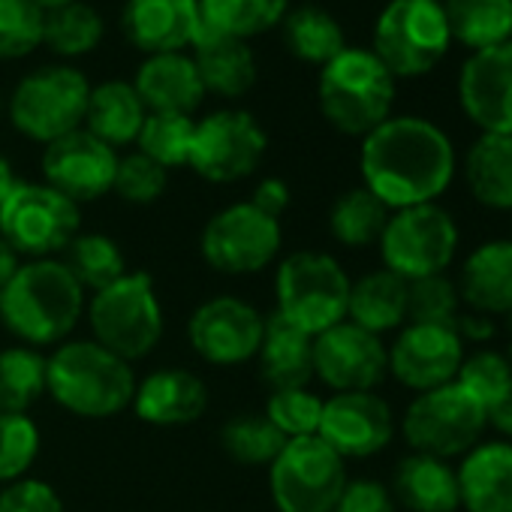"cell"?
I'll use <instances>...</instances> for the list:
<instances>
[{
	"label": "cell",
	"instance_id": "1",
	"mask_svg": "<svg viewBox=\"0 0 512 512\" xmlns=\"http://www.w3.org/2000/svg\"><path fill=\"white\" fill-rule=\"evenodd\" d=\"M458 154L449 133L422 115H392L362 139L359 172L389 211L437 202L455 178Z\"/></svg>",
	"mask_w": 512,
	"mask_h": 512
},
{
	"label": "cell",
	"instance_id": "2",
	"mask_svg": "<svg viewBox=\"0 0 512 512\" xmlns=\"http://www.w3.org/2000/svg\"><path fill=\"white\" fill-rule=\"evenodd\" d=\"M85 314V290L58 260H28L0 293V323L25 347L64 344Z\"/></svg>",
	"mask_w": 512,
	"mask_h": 512
},
{
	"label": "cell",
	"instance_id": "3",
	"mask_svg": "<svg viewBox=\"0 0 512 512\" xmlns=\"http://www.w3.org/2000/svg\"><path fill=\"white\" fill-rule=\"evenodd\" d=\"M46 392L73 416L112 419L133 404V365L91 341H64L46 356Z\"/></svg>",
	"mask_w": 512,
	"mask_h": 512
},
{
	"label": "cell",
	"instance_id": "4",
	"mask_svg": "<svg viewBox=\"0 0 512 512\" xmlns=\"http://www.w3.org/2000/svg\"><path fill=\"white\" fill-rule=\"evenodd\" d=\"M398 79L368 46H347L338 58L320 67L317 106L332 130L365 139L395 115Z\"/></svg>",
	"mask_w": 512,
	"mask_h": 512
},
{
	"label": "cell",
	"instance_id": "5",
	"mask_svg": "<svg viewBox=\"0 0 512 512\" xmlns=\"http://www.w3.org/2000/svg\"><path fill=\"white\" fill-rule=\"evenodd\" d=\"M398 82L434 73L455 49L440 0H386L368 46Z\"/></svg>",
	"mask_w": 512,
	"mask_h": 512
},
{
	"label": "cell",
	"instance_id": "6",
	"mask_svg": "<svg viewBox=\"0 0 512 512\" xmlns=\"http://www.w3.org/2000/svg\"><path fill=\"white\" fill-rule=\"evenodd\" d=\"M91 82L73 64H46L16 82L7 97V118L16 133L43 148L85 124Z\"/></svg>",
	"mask_w": 512,
	"mask_h": 512
},
{
	"label": "cell",
	"instance_id": "7",
	"mask_svg": "<svg viewBox=\"0 0 512 512\" xmlns=\"http://www.w3.org/2000/svg\"><path fill=\"white\" fill-rule=\"evenodd\" d=\"M350 278L341 263L320 250H296L275 278V314L305 335L317 338L347 320Z\"/></svg>",
	"mask_w": 512,
	"mask_h": 512
},
{
	"label": "cell",
	"instance_id": "8",
	"mask_svg": "<svg viewBox=\"0 0 512 512\" xmlns=\"http://www.w3.org/2000/svg\"><path fill=\"white\" fill-rule=\"evenodd\" d=\"M88 323L94 341L124 362H139L154 353L166 323L151 275L127 272L106 290L94 293L88 302Z\"/></svg>",
	"mask_w": 512,
	"mask_h": 512
},
{
	"label": "cell",
	"instance_id": "9",
	"mask_svg": "<svg viewBox=\"0 0 512 512\" xmlns=\"http://www.w3.org/2000/svg\"><path fill=\"white\" fill-rule=\"evenodd\" d=\"M79 229V205L46 181H19L0 202V238L22 260H55Z\"/></svg>",
	"mask_w": 512,
	"mask_h": 512
},
{
	"label": "cell",
	"instance_id": "10",
	"mask_svg": "<svg viewBox=\"0 0 512 512\" xmlns=\"http://www.w3.org/2000/svg\"><path fill=\"white\" fill-rule=\"evenodd\" d=\"M383 269L410 281L443 275L458 250V226L455 217L437 205H410L389 214V223L380 235Z\"/></svg>",
	"mask_w": 512,
	"mask_h": 512
},
{
	"label": "cell",
	"instance_id": "11",
	"mask_svg": "<svg viewBox=\"0 0 512 512\" xmlns=\"http://www.w3.org/2000/svg\"><path fill=\"white\" fill-rule=\"evenodd\" d=\"M344 458L317 434L293 437L269 467L278 512H332L347 488Z\"/></svg>",
	"mask_w": 512,
	"mask_h": 512
},
{
	"label": "cell",
	"instance_id": "12",
	"mask_svg": "<svg viewBox=\"0 0 512 512\" xmlns=\"http://www.w3.org/2000/svg\"><path fill=\"white\" fill-rule=\"evenodd\" d=\"M284 244L281 220L263 214L250 202L220 208L199 235V250L208 269L220 275H256L275 263Z\"/></svg>",
	"mask_w": 512,
	"mask_h": 512
},
{
	"label": "cell",
	"instance_id": "13",
	"mask_svg": "<svg viewBox=\"0 0 512 512\" xmlns=\"http://www.w3.org/2000/svg\"><path fill=\"white\" fill-rule=\"evenodd\" d=\"M485 425L488 413L455 380L419 392L401 419V431L410 449L443 461L452 455H467L479 443Z\"/></svg>",
	"mask_w": 512,
	"mask_h": 512
},
{
	"label": "cell",
	"instance_id": "14",
	"mask_svg": "<svg viewBox=\"0 0 512 512\" xmlns=\"http://www.w3.org/2000/svg\"><path fill=\"white\" fill-rule=\"evenodd\" d=\"M269 148L263 124L244 109H217L196 121L190 169L211 184H235L260 169Z\"/></svg>",
	"mask_w": 512,
	"mask_h": 512
},
{
	"label": "cell",
	"instance_id": "15",
	"mask_svg": "<svg viewBox=\"0 0 512 512\" xmlns=\"http://www.w3.org/2000/svg\"><path fill=\"white\" fill-rule=\"evenodd\" d=\"M263 329H266V314H260L250 302L235 296H217L202 302L190 314L187 341L202 362L232 368L247 359H256Z\"/></svg>",
	"mask_w": 512,
	"mask_h": 512
},
{
	"label": "cell",
	"instance_id": "16",
	"mask_svg": "<svg viewBox=\"0 0 512 512\" xmlns=\"http://www.w3.org/2000/svg\"><path fill=\"white\" fill-rule=\"evenodd\" d=\"M455 97L479 133L512 136V43L470 52L458 67Z\"/></svg>",
	"mask_w": 512,
	"mask_h": 512
},
{
	"label": "cell",
	"instance_id": "17",
	"mask_svg": "<svg viewBox=\"0 0 512 512\" xmlns=\"http://www.w3.org/2000/svg\"><path fill=\"white\" fill-rule=\"evenodd\" d=\"M389 374V347L380 335L344 320L314 338V377L335 392H371Z\"/></svg>",
	"mask_w": 512,
	"mask_h": 512
},
{
	"label": "cell",
	"instance_id": "18",
	"mask_svg": "<svg viewBox=\"0 0 512 512\" xmlns=\"http://www.w3.org/2000/svg\"><path fill=\"white\" fill-rule=\"evenodd\" d=\"M118 151L91 136L85 127L61 136L58 142L43 148V181L73 199L76 205L103 199L112 193L118 172Z\"/></svg>",
	"mask_w": 512,
	"mask_h": 512
},
{
	"label": "cell",
	"instance_id": "19",
	"mask_svg": "<svg viewBox=\"0 0 512 512\" xmlns=\"http://www.w3.org/2000/svg\"><path fill=\"white\" fill-rule=\"evenodd\" d=\"M317 437L344 461L371 458L392 443L395 416L377 392H335L323 401Z\"/></svg>",
	"mask_w": 512,
	"mask_h": 512
},
{
	"label": "cell",
	"instance_id": "20",
	"mask_svg": "<svg viewBox=\"0 0 512 512\" xmlns=\"http://www.w3.org/2000/svg\"><path fill=\"white\" fill-rule=\"evenodd\" d=\"M461 362L464 341L455 326L407 323L389 347V374L413 392L452 383Z\"/></svg>",
	"mask_w": 512,
	"mask_h": 512
},
{
	"label": "cell",
	"instance_id": "21",
	"mask_svg": "<svg viewBox=\"0 0 512 512\" xmlns=\"http://www.w3.org/2000/svg\"><path fill=\"white\" fill-rule=\"evenodd\" d=\"M121 34L142 55L190 52L202 34L199 0H124Z\"/></svg>",
	"mask_w": 512,
	"mask_h": 512
},
{
	"label": "cell",
	"instance_id": "22",
	"mask_svg": "<svg viewBox=\"0 0 512 512\" xmlns=\"http://www.w3.org/2000/svg\"><path fill=\"white\" fill-rule=\"evenodd\" d=\"M130 407L148 425L178 428V425H190L202 419L208 407V389L187 368H160L136 380Z\"/></svg>",
	"mask_w": 512,
	"mask_h": 512
},
{
	"label": "cell",
	"instance_id": "23",
	"mask_svg": "<svg viewBox=\"0 0 512 512\" xmlns=\"http://www.w3.org/2000/svg\"><path fill=\"white\" fill-rule=\"evenodd\" d=\"M130 82L148 112L193 115L208 97L190 52L145 55Z\"/></svg>",
	"mask_w": 512,
	"mask_h": 512
},
{
	"label": "cell",
	"instance_id": "24",
	"mask_svg": "<svg viewBox=\"0 0 512 512\" xmlns=\"http://www.w3.org/2000/svg\"><path fill=\"white\" fill-rule=\"evenodd\" d=\"M190 58L196 64L205 94L220 97V100L247 97L256 79H260V67H256V55L250 43L214 34L205 25L190 49Z\"/></svg>",
	"mask_w": 512,
	"mask_h": 512
},
{
	"label": "cell",
	"instance_id": "25",
	"mask_svg": "<svg viewBox=\"0 0 512 512\" xmlns=\"http://www.w3.org/2000/svg\"><path fill=\"white\" fill-rule=\"evenodd\" d=\"M461 302L485 317L512 314V241H485L461 266L458 278Z\"/></svg>",
	"mask_w": 512,
	"mask_h": 512
},
{
	"label": "cell",
	"instance_id": "26",
	"mask_svg": "<svg viewBox=\"0 0 512 512\" xmlns=\"http://www.w3.org/2000/svg\"><path fill=\"white\" fill-rule=\"evenodd\" d=\"M455 476L467 512H512V443H476Z\"/></svg>",
	"mask_w": 512,
	"mask_h": 512
},
{
	"label": "cell",
	"instance_id": "27",
	"mask_svg": "<svg viewBox=\"0 0 512 512\" xmlns=\"http://www.w3.org/2000/svg\"><path fill=\"white\" fill-rule=\"evenodd\" d=\"M392 500L407 512H455L461 509L458 476L449 461L410 452L392 470Z\"/></svg>",
	"mask_w": 512,
	"mask_h": 512
},
{
	"label": "cell",
	"instance_id": "28",
	"mask_svg": "<svg viewBox=\"0 0 512 512\" xmlns=\"http://www.w3.org/2000/svg\"><path fill=\"white\" fill-rule=\"evenodd\" d=\"M256 368L272 389L308 386L314 380V338L272 311L266 317L260 350H256Z\"/></svg>",
	"mask_w": 512,
	"mask_h": 512
},
{
	"label": "cell",
	"instance_id": "29",
	"mask_svg": "<svg viewBox=\"0 0 512 512\" xmlns=\"http://www.w3.org/2000/svg\"><path fill=\"white\" fill-rule=\"evenodd\" d=\"M148 118L145 103L139 100L133 82L127 79H106L100 85H91L88 109H85V130L106 142L109 148H127L136 145V136Z\"/></svg>",
	"mask_w": 512,
	"mask_h": 512
},
{
	"label": "cell",
	"instance_id": "30",
	"mask_svg": "<svg viewBox=\"0 0 512 512\" xmlns=\"http://www.w3.org/2000/svg\"><path fill=\"white\" fill-rule=\"evenodd\" d=\"M470 196L494 211H512V136L479 133L461 160Z\"/></svg>",
	"mask_w": 512,
	"mask_h": 512
},
{
	"label": "cell",
	"instance_id": "31",
	"mask_svg": "<svg viewBox=\"0 0 512 512\" xmlns=\"http://www.w3.org/2000/svg\"><path fill=\"white\" fill-rule=\"evenodd\" d=\"M281 43L296 61L308 67H326L350 46L341 19L320 4L290 7L281 22Z\"/></svg>",
	"mask_w": 512,
	"mask_h": 512
},
{
	"label": "cell",
	"instance_id": "32",
	"mask_svg": "<svg viewBox=\"0 0 512 512\" xmlns=\"http://www.w3.org/2000/svg\"><path fill=\"white\" fill-rule=\"evenodd\" d=\"M347 320L371 335L398 329L407 320V281L389 269H377L350 284Z\"/></svg>",
	"mask_w": 512,
	"mask_h": 512
},
{
	"label": "cell",
	"instance_id": "33",
	"mask_svg": "<svg viewBox=\"0 0 512 512\" xmlns=\"http://www.w3.org/2000/svg\"><path fill=\"white\" fill-rule=\"evenodd\" d=\"M452 43L470 52H485L509 43L512 0H440Z\"/></svg>",
	"mask_w": 512,
	"mask_h": 512
},
{
	"label": "cell",
	"instance_id": "34",
	"mask_svg": "<svg viewBox=\"0 0 512 512\" xmlns=\"http://www.w3.org/2000/svg\"><path fill=\"white\" fill-rule=\"evenodd\" d=\"M290 7V0H199L202 25L208 31L244 43L278 31Z\"/></svg>",
	"mask_w": 512,
	"mask_h": 512
},
{
	"label": "cell",
	"instance_id": "35",
	"mask_svg": "<svg viewBox=\"0 0 512 512\" xmlns=\"http://www.w3.org/2000/svg\"><path fill=\"white\" fill-rule=\"evenodd\" d=\"M106 37V22L103 13L88 4V0H73L67 7H58L46 13V34L43 46L61 58V61H76L100 49Z\"/></svg>",
	"mask_w": 512,
	"mask_h": 512
},
{
	"label": "cell",
	"instance_id": "36",
	"mask_svg": "<svg viewBox=\"0 0 512 512\" xmlns=\"http://www.w3.org/2000/svg\"><path fill=\"white\" fill-rule=\"evenodd\" d=\"M61 263L85 293H100L127 275L124 250L103 232H79L61 253Z\"/></svg>",
	"mask_w": 512,
	"mask_h": 512
},
{
	"label": "cell",
	"instance_id": "37",
	"mask_svg": "<svg viewBox=\"0 0 512 512\" xmlns=\"http://www.w3.org/2000/svg\"><path fill=\"white\" fill-rule=\"evenodd\" d=\"M389 208L368 190V187H350L344 190L329 211V232L338 244L344 247H368L377 244L386 223H389Z\"/></svg>",
	"mask_w": 512,
	"mask_h": 512
},
{
	"label": "cell",
	"instance_id": "38",
	"mask_svg": "<svg viewBox=\"0 0 512 512\" xmlns=\"http://www.w3.org/2000/svg\"><path fill=\"white\" fill-rule=\"evenodd\" d=\"M220 446L241 467H272L287 446V437L266 419V413H235L220 428Z\"/></svg>",
	"mask_w": 512,
	"mask_h": 512
},
{
	"label": "cell",
	"instance_id": "39",
	"mask_svg": "<svg viewBox=\"0 0 512 512\" xmlns=\"http://www.w3.org/2000/svg\"><path fill=\"white\" fill-rule=\"evenodd\" d=\"M46 395V356L34 347L0 350V413H28Z\"/></svg>",
	"mask_w": 512,
	"mask_h": 512
},
{
	"label": "cell",
	"instance_id": "40",
	"mask_svg": "<svg viewBox=\"0 0 512 512\" xmlns=\"http://www.w3.org/2000/svg\"><path fill=\"white\" fill-rule=\"evenodd\" d=\"M193 133H196L193 115L148 112V118L136 136V151L163 169H181L190 163Z\"/></svg>",
	"mask_w": 512,
	"mask_h": 512
},
{
	"label": "cell",
	"instance_id": "41",
	"mask_svg": "<svg viewBox=\"0 0 512 512\" xmlns=\"http://www.w3.org/2000/svg\"><path fill=\"white\" fill-rule=\"evenodd\" d=\"M46 10L34 0H0V64L25 61L43 49Z\"/></svg>",
	"mask_w": 512,
	"mask_h": 512
},
{
	"label": "cell",
	"instance_id": "42",
	"mask_svg": "<svg viewBox=\"0 0 512 512\" xmlns=\"http://www.w3.org/2000/svg\"><path fill=\"white\" fill-rule=\"evenodd\" d=\"M455 383L488 413L491 407L500 404V398L509 392L512 386V362L509 356L497 353V350H476L470 356H464Z\"/></svg>",
	"mask_w": 512,
	"mask_h": 512
},
{
	"label": "cell",
	"instance_id": "43",
	"mask_svg": "<svg viewBox=\"0 0 512 512\" xmlns=\"http://www.w3.org/2000/svg\"><path fill=\"white\" fill-rule=\"evenodd\" d=\"M40 455V428L28 413H0V482L28 476Z\"/></svg>",
	"mask_w": 512,
	"mask_h": 512
},
{
	"label": "cell",
	"instance_id": "44",
	"mask_svg": "<svg viewBox=\"0 0 512 512\" xmlns=\"http://www.w3.org/2000/svg\"><path fill=\"white\" fill-rule=\"evenodd\" d=\"M266 419L287 437H311L320 428L323 419V398L311 392L308 386L302 389H272L266 401Z\"/></svg>",
	"mask_w": 512,
	"mask_h": 512
},
{
	"label": "cell",
	"instance_id": "45",
	"mask_svg": "<svg viewBox=\"0 0 512 512\" xmlns=\"http://www.w3.org/2000/svg\"><path fill=\"white\" fill-rule=\"evenodd\" d=\"M461 296L455 281L446 275H431L407 284V320L431 326H455Z\"/></svg>",
	"mask_w": 512,
	"mask_h": 512
},
{
	"label": "cell",
	"instance_id": "46",
	"mask_svg": "<svg viewBox=\"0 0 512 512\" xmlns=\"http://www.w3.org/2000/svg\"><path fill=\"white\" fill-rule=\"evenodd\" d=\"M169 187V169L157 166L139 151L118 157V172L112 193H118L130 205H154Z\"/></svg>",
	"mask_w": 512,
	"mask_h": 512
},
{
	"label": "cell",
	"instance_id": "47",
	"mask_svg": "<svg viewBox=\"0 0 512 512\" xmlns=\"http://www.w3.org/2000/svg\"><path fill=\"white\" fill-rule=\"evenodd\" d=\"M0 512H64L58 491L43 479H19L0 491Z\"/></svg>",
	"mask_w": 512,
	"mask_h": 512
},
{
	"label": "cell",
	"instance_id": "48",
	"mask_svg": "<svg viewBox=\"0 0 512 512\" xmlns=\"http://www.w3.org/2000/svg\"><path fill=\"white\" fill-rule=\"evenodd\" d=\"M332 512H398L389 485L377 479H353L347 482L341 500Z\"/></svg>",
	"mask_w": 512,
	"mask_h": 512
},
{
	"label": "cell",
	"instance_id": "49",
	"mask_svg": "<svg viewBox=\"0 0 512 512\" xmlns=\"http://www.w3.org/2000/svg\"><path fill=\"white\" fill-rule=\"evenodd\" d=\"M290 199H293L290 184H287L284 178H278V175H269V178H263L260 184L253 187V193H250L247 202H250L253 208H260L263 214L281 220L284 211L290 208Z\"/></svg>",
	"mask_w": 512,
	"mask_h": 512
},
{
	"label": "cell",
	"instance_id": "50",
	"mask_svg": "<svg viewBox=\"0 0 512 512\" xmlns=\"http://www.w3.org/2000/svg\"><path fill=\"white\" fill-rule=\"evenodd\" d=\"M455 332L461 341H488L494 335V323H491V317L470 311V314H458Z\"/></svg>",
	"mask_w": 512,
	"mask_h": 512
},
{
	"label": "cell",
	"instance_id": "51",
	"mask_svg": "<svg viewBox=\"0 0 512 512\" xmlns=\"http://www.w3.org/2000/svg\"><path fill=\"white\" fill-rule=\"evenodd\" d=\"M22 263H25L22 256H19V253L4 241V238H0V293H4V290H7V284L16 278V272L22 269Z\"/></svg>",
	"mask_w": 512,
	"mask_h": 512
},
{
	"label": "cell",
	"instance_id": "52",
	"mask_svg": "<svg viewBox=\"0 0 512 512\" xmlns=\"http://www.w3.org/2000/svg\"><path fill=\"white\" fill-rule=\"evenodd\" d=\"M488 425H494L503 437H512V386L500 398V404L488 410Z\"/></svg>",
	"mask_w": 512,
	"mask_h": 512
},
{
	"label": "cell",
	"instance_id": "53",
	"mask_svg": "<svg viewBox=\"0 0 512 512\" xmlns=\"http://www.w3.org/2000/svg\"><path fill=\"white\" fill-rule=\"evenodd\" d=\"M19 184V178H16V169H13V163H10V157L0 151V202L7 199V193L13 190Z\"/></svg>",
	"mask_w": 512,
	"mask_h": 512
},
{
	"label": "cell",
	"instance_id": "54",
	"mask_svg": "<svg viewBox=\"0 0 512 512\" xmlns=\"http://www.w3.org/2000/svg\"><path fill=\"white\" fill-rule=\"evenodd\" d=\"M37 7H43L46 13H52V10H58V7H67V4H73V0H34Z\"/></svg>",
	"mask_w": 512,
	"mask_h": 512
},
{
	"label": "cell",
	"instance_id": "55",
	"mask_svg": "<svg viewBox=\"0 0 512 512\" xmlns=\"http://www.w3.org/2000/svg\"><path fill=\"white\" fill-rule=\"evenodd\" d=\"M506 335H509V362H512V314H506Z\"/></svg>",
	"mask_w": 512,
	"mask_h": 512
},
{
	"label": "cell",
	"instance_id": "56",
	"mask_svg": "<svg viewBox=\"0 0 512 512\" xmlns=\"http://www.w3.org/2000/svg\"><path fill=\"white\" fill-rule=\"evenodd\" d=\"M4 115H7V97L0 94V118H4Z\"/></svg>",
	"mask_w": 512,
	"mask_h": 512
},
{
	"label": "cell",
	"instance_id": "57",
	"mask_svg": "<svg viewBox=\"0 0 512 512\" xmlns=\"http://www.w3.org/2000/svg\"><path fill=\"white\" fill-rule=\"evenodd\" d=\"M509 43H512V37H509Z\"/></svg>",
	"mask_w": 512,
	"mask_h": 512
}]
</instances>
